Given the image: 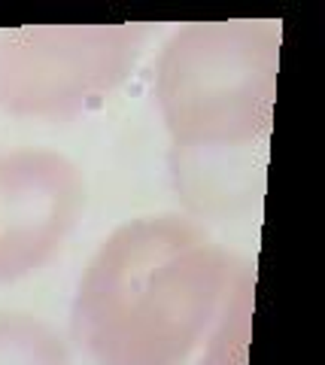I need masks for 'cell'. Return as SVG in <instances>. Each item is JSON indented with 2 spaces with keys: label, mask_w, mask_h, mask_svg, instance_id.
<instances>
[{
  "label": "cell",
  "mask_w": 325,
  "mask_h": 365,
  "mask_svg": "<svg viewBox=\"0 0 325 365\" xmlns=\"http://www.w3.org/2000/svg\"><path fill=\"white\" fill-rule=\"evenodd\" d=\"M277 73V28L265 21L188 25L164 46L155 98L179 146H240L271 128Z\"/></svg>",
  "instance_id": "cell-2"
},
{
  "label": "cell",
  "mask_w": 325,
  "mask_h": 365,
  "mask_svg": "<svg viewBox=\"0 0 325 365\" xmlns=\"http://www.w3.org/2000/svg\"><path fill=\"white\" fill-rule=\"evenodd\" d=\"M0 365H70L64 341L31 314H0Z\"/></svg>",
  "instance_id": "cell-5"
},
{
  "label": "cell",
  "mask_w": 325,
  "mask_h": 365,
  "mask_svg": "<svg viewBox=\"0 0 325 365\" xmlns=\"http://www.w3.org/2000/svg\"><path fill=\"white\" fill-rule=\"evenodd\" d=\"M140 25H46L0 34V110L64 119L100 104L140 58Z\"/></svg>",
  "instance_id": "cell-3"
},
{
  "label": "cell",
  "mask_w": 325,
  "mask_h": 365,
  "mask_svg": "<svg viewBox=\"0 0 325 365\" xmlns=\"http://www.w3.org/2000/svg\"><path fill=\"white\" fill-rule=\"evenodd\" d=\"M82 207V177L49 150L0 155V280L40 271L58 253Z\"/></svg>",
  "instance_id": "cell-4"
},
{
  "label": "cell",
  "mask_w": 325,
  "mask_h": 365,
  "mask_svg": "<svg viewBox=\"0 0 325 365\" xmlns=\"http://www.w3.org/2000/svg\"><path fill=\"white\" fill-rule=\"evenodd\" d=\"M255 271L179 216L107 237L80 280L73 329L97 365H246Z\"/></svg>",
  "instance_id": "cell-1"
}]
</instances>
